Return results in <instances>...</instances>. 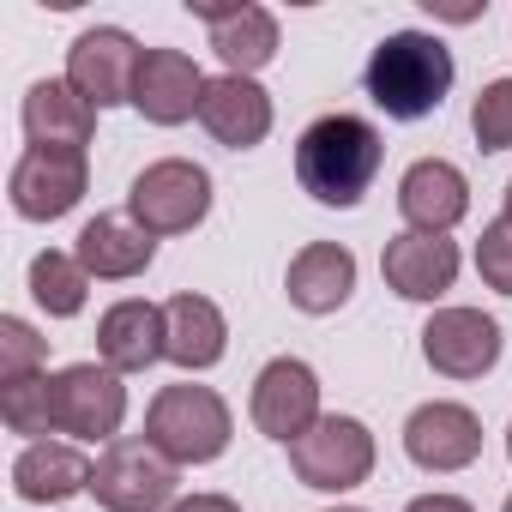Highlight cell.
<instances>
[{
  "label": "cell",
  "mask_w": 512,
  "mask_h": 512,
  "mask_svg": "<svg viewBox=\"0 0 512 512\" xmlns=\"http://www.w3.org/2000/svg\"><path fill=\"white\" fill-rule=\"evenodd\" d=\"M187 13L211 25V49L223 61V73L253 79L260 67L278 61V19L253 0H235V7H211V0H187Z\"/></svg>",
  "instance_id": "5bb4252c"
},
{
  "label": "cell",
  "mask_w": 512,
  "mask_h": 512,
  "mask_svg": "<svg viewBox=\"0 0 512 512\" xmlns=\"http://www.w3.org/2000/svg\"><path fill=\"white\" fill-rule=\"evenodd\" d=\"M0 422H7L13 434H31V440L55 434V386H49V374L0 386Z\"/></svg>",
  "instance_id": "d4e9b609"
},
{
  "label": "cell",
  "mask_w": 512,
  "mask_h": 512,
  "mask_svg": "<svg viewBox=\"0 0 512 512\" xmlns=\"http://www.w3.org/2000/svg\"><path fill=\"white\" fill-rule=\"evenodd\" d=\"M284 290L314 320L320 314H338L350 302V290H356V253L338 247V241H308L296 260H290V272H284Z\"/></svg>",
  "instance_id": "7402d4cb"
},
{
  "label": "cell",
  "mask_w": 512,
  "mask_h": 512,
  "mask_svg": "<svg viewBox=\"0 0 512 512\" xmlns=\"http://www.w3.org/2000/svg\"><path fill=\"white\" fill-rule=\"evenodd\" d=\"M500 512H512V494H506V506H500Z\"/></svg>",
  "instance_id": "836d02e7"
},
{
  "label": "cell",
  "mask_w": 512,
  "mask_h": 512,
  "mask_svg": "<svg viewBox=\"0 0 512 512\" xmlns=\"http://www.w3.org/2000/svg\"><path fill=\"white\" fill-rule=\"evenodd\" d=\"M19 121H25V139H31L37 151H85L91 133H97V109H91L67 79H37V85L25 91Z\"/></svg>",
  "instance_id": "ffe728a7"
},
{
  "label": "cell",
  "mask_w": 512,
  "mask_h": 512,
  "mask_svg": "<svg viewBox=\"0 0 512 512\" xmlns=\"http://www.w3.org/2000/svg\"><path fill=\"white\" fill-rule=\"evenodd\" d=\"M139 43L121 31V25H97V31H79L73 49H67V85L91 103V109H115V103H133V79H139Z\"/></svg>",
  "instance_id": "ba28073f"
},
{
  "label": "cell",
  "mask_w": 512,
  "mask_h": 512,
  "mask_svg": "<svg viewBox=\"0 0 512 512\" xmlns=\"http://www.w3.org/2000/svg\"><path fill=\"white\" fill-rule=\"evenodd\" d=\"M506 223H512V181H506Z\"/></svg>",
  "instance_id": "4dcf8cb0"
},
{
  "label": "cell",
  "mask_w": 512,
  "mask_h": 512,
  "mask_svg": "<svg viewBox=\"0 0 512 512\" xmlns=\"http://www.w3.org/2000/svg\"><path fill=\"white\" fill-rule=\"evenodd\" d=\"M97 356H103V368H115V374H145V368H157V362L169 356L163 308H157V302H139V296L103 308V320H97Z\"/></svg>",
  "instance_id": "e0dca14e"
},
{
  "label": "cell",
  "mask_w": 512,
  "mask_h": 512,
  "mask_svg": "<svg viewBox=\"0 0 512 512\" xmlns=\"http://www.w3.org/2000/svg\"><path fill=\"white\" fill-rule=\"evenodd\" d=\"M476 272H482L488 290L512 296V223H506V217L482 229V241H476Z\"/></svg>",
  "instance_id": "83f0119b"
},
{
  "label": "cell",
  "mask_w": 512,
  "mask_h": 512,
  "mask_svg": "<svg viewBox=\"0 0 512 512\" xmlns=\"http://www.w3.org/2000/svg\"><path fill=\"white\" fill-rule=\"evenodd\" d=\"M422 362L446 380H482L500 362V326L482 308H440L422 326Z\"/></svg>",
  "instance_id": "7c38bea8"
},
{
  "label": "cell",
  "mask_w": 512,
  "mask_h": 512,
  "mask_svg": "<svg viewBox=\"0 0 512 512\" xmlns=\"http://www.w3.org/2000/svg\"><path fill=\"white\" fill-rule=\"evenodd\" d=\"M91 458L67 440H31L19 458H13V494L31 500V506H55V500H73V494H91Z\"/></svg>",
  "instance_id": "44dd1931"
},
{
  "label": "cell",
  "mask_w": 512,
  "mask_h": 512,
  "mask_svg": "<svg viewBox=\"0 0 512 512\" xmlns=\"http://www.w3.org/2000/svg\"><path fill=\"white\" fill-rule=\"evenodd\" d=\"M452 79V49L434 31H392L362 67V91L386 121H428L446 103Z\"/></svg>",
  "instance_id": "7a4b0ae2"
},
{
  "label": "cell",
  "mask_w": 512,
  "mask_h": 512,
  "mask_svg": "<svg viewBox=\"0 0 512 512\" xmlns=\"http://www.w3.org/2000/svg\"><path fill=\"white\" fill-rule=\"evenodd\" d=\"M85 296H91V272L79 266V253L43 247L37 260H31V302H37L49 320H73V314H85Z\"/></svg>",
  "instance_id": "cb8c5ba5"
},
{
  "label": "cell",
  "mask_w": 512,
  "mask_h": 512,
  "mask_svg": "<svg viewBox=\"0 0 512 512\" xmlns=\"http://www.w3.org/2000/svg\"><path fill=\"white\" fill-rule=\"evenodd\" d=\"M332 512H362V506H332Z\"/></svg>",
  "instance_id": "d6a6232c"
},
{
  "label": "cell",
  "mask_w": 512,
  "mask_h": 512,
  "mask_svg": "<svg viewBox=\"0 0 512 512\" xmlns=\"http://www.w3.org/2000/svg\"><path fill=\"white\" fill-rule=\"evenodd\" d=\"M163 326H169V362L187 368V374L217 368L223 350H229V326H223V308L211 296H193V290L169 296L163 302Z\"/></svg>",
  "instance_id": "603a6c76"
},
{
  "label": "cell",
  "mask_w": 512,
  "mask_h": 512,
  "mask_svg": "<svg viewBox=\"0 0 512 512\" xmlns=\"http://www.w3.org/2000/svg\"><path fill=\"white\" fill-rule=\"evenodd\" d=\"M211 211V175L187 157H163L151 169L133 175V193H127V217L145 229V235H187L199 229Z\"/></svg>",
  "instance_id": "5b68a950"
},
{
  "label": "cell",
  "mask_w": 512,
  "mask_h": 512,
  "mask_svg": "<svg viewBox=\"0 0 512 512\" xmlns=\"http://www.w3.org/2000/svg\"><path fill=\"white\" fill-rule=\"evenodd\" d=\"M404 512H476L470 500H458V494H416Z\"/></svg>",
  "instance_id": "f1b7e54d"
},
{
  "label": "cell",
  "mask_w": 512,
  "mask_h": 512,
  "mask_svg": "<svg viewBox=\"0 0 512 512\" xmlns=\"http://www.w3.org/2000/svg\"><path fill=\"white\" fill-rule=\"evenodd\" d=\"M380 163H386V139L362 115H320L296 139V181H302V193L320 199V205H338V211L362 205V193L374 187Z\"/></svg>",
  "instance_id": "6da1fadb"
},
{
  "label": "cell",
  "mask_w": 512,
  "mask_h": 512,
  "mask_svg": "<svg viewBox=\"0 0 512 512\" xmlns=\"http://www.w3.org/2000/svg\"><path fill=\"white\" fill-rule=\"evenodd\" d=\"M79 266L103 284H127L139 278L151 260H157V235H145L127 211H97L85 229H79Z\"/></svg>",
  "instance_id": "d6986e66"
},
{
  "label": "cell",
  "mask_w": 512,
  "mask_h": 512,
  "mask_svg": "<svg viewBox=\"0 0 512 512\" xmlns=\"http://www.w3.org/2000/svg\"><path fill=\"white\" fill-rule=\"evenodd\" d=\"M175 464L151 440H115L103 446L91 470V500L103 512H169L175 506Z\"/></svg>",
  "instance_id": "8992f818"
},
{
  "label": "cell",
  "mask_w": 512,
  "mask_h": 512,
  "mask_svg": "<svg viewBox=\"0 0 512 512\" xmlns=\"http://www.w3.org/2000/svg\"><path fill=\"white\" fill-rule=\"evenodd\" d=\"M506 458H512V428H506Z\"/></svg>",
  "instance_id": "1f68e13d"
},
{
  "label": "cell",
  "mask_w": 512,
  "mask_h": 512,
  "mask_svg": "<svg viewBox=\"0 0 512 512\" xmlns=\"http://www.w3.org/2000/svg\"><path fill=\"white\" fill-rule=\"evenodd\" d=\"M229 434H235L229 404H223L211 386H193V380L163 386V392L151 398V410H145V440H151L175 470H181V464H211V458H223V452H229Z\"/></svg>",
  "instance_id": "3957f363"
},
{
  "label": "cell",
  "mask_w": 512,
  "mask_h": 512,
  "mask_svg": "<svg viewBox=\"0 0 512 512\" xmlns=\"http://www.w3.org/2000/svg\"><path fill=\"white\" fill-rule=\"evenodd\" d=\"M380 278H386V290L404 296V302H440V296L458 284V241L404 229V235H392L386 253H380Z\"/></svg>",
  "instance_id": "9a60e30c"
},
{
  "label": "cell",
  "mask_w": 512,
  "mask_h": 512,
  "mask_svg": "<svg viewBox=\"0 0 512 512\" xmlns=\"http://www.w3.org/2000/svg\"><path fill=\"white\" fill-rule=\"evenodd\" d=\"M320 422V374L302 356H278L253 380V428L278 446H296Z\"/></svg>",
  "instance_id": "9c48e42d"
},
{
  "label": "cell",
  "mask_w": 512,
  "mask_h": 512,
  "mask_svg": "<svg viewBox=\"0 0 512 512\" xmlns=\"http://www.w3.org/2000/svg\"><path fill=\"white\" fill-rule=\"evenodd\" d=\"M374 434L368 422L356 416H320L296 446H290V470L302 488H320V494H350L374 476Z\"/></svg>",
  "instance_id": "277c9868"
},
{
  "label": "cell",
  "mask_w": 512,
  "mask_h": 512,
  "mask_svg": "<svg viewBox=\"0 0 512 512\" xmlns=\"http://www.w3.org/2000/svg\"><path fill=\"white\" fill-rule=\"evenodd\" d=\"M205 85L211 79L199 73L193 55H181V49H145L139 55V79H133V109L151 127H181V121L199 115Z\"/></svg>",
  "instance_id": "4fadbf2b"
},
{
  "label": "cell",
  "mask_w": 512,
  "mask_h": 512,
  "mask_svg": "<svg viewBox=\"0 0 512 512\" xmlns=\"http://www.w3.org/2000/svg\"><path fill=\"white\" fill-rule=\"evenodd\" d=\"M470 133L482 151H512V79H488L470 103Z\"/></svg>",
  "instance_id": "484cf974"
},
{
  "label": "cell",
  "mask_w": 512,
  "mask_h": 512,
  "mask_svg": "<svg viewBox=\"0 0 512 512\" xmlns=\"http://www.w3.org/2000/svg\"><path fill=\"white\" fill-rule=\"evenodd\" d=\"M169 512H241L229 494H187V500H175Z\"/></svg>",
  "instance_id": "f546056e"
},
{
  "label": "cell",
  "mask_w": 512,
  "mask_h": 512,
  "mask_svg": "<svg viewBox=\"0 0 512 512\" xmlns=\"http://www.w3.org/2000/svg\"><path fill=\"white\" fill-rule=\"evenodd\" d=\"M398 211H404V223H410L416 235H446V229L464 223V211H470V181H464V169L446 163V157L410 163L404 181H398Z\"/></svg>",
  "instance_id": "2e32d148"
},
{
  "label": "cell",
  "mask_w": 512,
  "mask_h": 512,
  "mask_svg": "<svg viewBox=\"0 0 512 512\" xmlns=\"http://www.w3.org/2000/svg\"><path fill=\"white\" fill-rule=\"evenodd\" d=\"M49 362V344L25 326V320H0V386H19V380H37Z\"/></svg>",
  "instance_id": "4316f807"
},
{
  "label": "cell",
  "mask_w": 512,
  "mask_h": 512,
  "mask_svg": "<svg viewBox=\"0 0 512 512\" xmlns=\"http://www.w3.org/2000/svg\"><path fill=\"white\" fill-rule=\"evenodd\" d=\"M404 452L416 470H434V476H452V470H470L482 458V422L470 404H452V398H428L410 410L404 422Z\"/></svg>",
  "instance_id": "30bf717a"
},
{
  "label": "cell",
  "mask_w": 512,
  "mask_h": 512,
  "mask_svg": "<svg viewBox=\"0 0 512 512\" xmlns=\"http://www.w3.org/2000/svg\"><path fill=\"white\" fill-rule=\"evenodd\" d=\"M199 127L223 145V151H253L266 133H272V97L241 79V73H217L205 85V103H199Z\"/></svg>",
  "instance_id": "ac0fdd59"
},
{
  "label": "cell",
  "mask_w": 512,
  "mask_h": 512,
  "mask_svg": "<svg viewBox=\"0 0 512 512\" xmlns=\"http://www.w3.org/2000/svg\"><path fill=\"white\" fill-rule=\"evenodd\" d=\"M49 386H55V434L103 440V446L121 440L127 386H121L115 368H103V362H73V368H55Z\"/></svg>",
  "instance_id": "52a82bcc"
},
{
  "label": "cell",
  "mask_w": 512,
  "mask_h": 512,
  "mask_svg": "<svg viewBox=\"0 0 512 512\" xmlns=\"http://www.w3.org/2000/svg\"><path fill=\"white\" fill-rule=\"evenodd\" d=\"M85 187H91L85 151H37V145H25V157L13 163V181H7L13 211L31 217V223L67 217V211L85 199Z\"/></svg>",
  "instance_id": "8fae6325"
}]
</instances>
